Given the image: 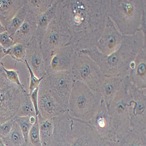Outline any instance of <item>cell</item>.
<instances>
[{"label":"cell","mask_w":146,"mask_h":146,"mask_svg":"<svg viewBox=\"0 0 146 146\" xmlns=\"http://www.w3.org/2000/svg\"><path fill=\"white\" fill-rule=\"evenodd\" d=\"M111 0H58L56 17L69 33L76 52L95 47L106 22Z\"/></svg>","instance_id":"1"},{"label":"cell","mask_w":146,"mask_h":146,"mask_svg":"<svg viewBox=\"0 0 146 146\" xmlns=\"http://www.w3.org/2000/svg\"><path fill=\"white\" fill-rule=\"evenodd\" d=\"M144 48L146 38L138 31L130 36H123L117 49L109 55L100 52L96 47L84 50L79 53L90 57L102 70L105 77L129 76L130 64Z\"/></svg>","instance_id":"2"},{"label":"cell","mask_w":146,"mask_h":146,"mask_svg":"<svg viewBox=\"0 0 146 146\" xmlns=\"http://www.w3.org/2000/svg\"><path fill=\"white\" fill-rule=\"evenodd\" d=\"M52 146H101L102 140L87 122L65 112L52 119Z\"/></svg>","instance_id":"3"},{"label":"cell","mask_w":146,"mask_h":146,"mask_svg":"<svg viewBox=\"0 0 146 146\" xmlns=\"http://www.w3.org/2000/svg\"><path fill=\"white\" fill-rule=\"evenodd\" d=\"M145 0H111L108 17L123 36H130L139 31Z\"/></svg>","instance_id":"4"},{"label":"cell","mask_w":146,"mask_h":146,"mask_svg":"<svg viewBox=\"0 0 146 146\" xmlns=\"http://www.w3.org/2000/svg\"><path fill=\"white\" fill-rule=\"evenodd\" d=\"M102 97L100 92L74 80L70 93L67 113L72 117L88 121L98 111Z\"/></svg>","instance_id":"5"},{"label":"cell","mask_w":146,"mask_h":146,"mask_svg":"<svg viewBox=\"0 0 146 146\" xmlns=\"http://www.w3.org/2000/svg\"><path fill=\"white\" fill-rule=\"evenodd\" d=\"M70 71L74 80L81 81L92 90L100 92L105 77L98 65L88 55L76 53Z\"/></svg>","instance_id":"6"},{"label":"cell","mask_w":146,"mask_h":146,"mask_svg":"<svg viewBox=\"0 0 146 146\" xmlns=\"http://www.w3.org/2000/svg\"><path fill=\"white\" fill-rule=\"evenodd\" d=\"M25 91L9 81L5 74H0V123L16 117Z\"/></svg>","instance_id":"7"},{"label":"cell","mask_w":146,"mask_h":146,"mask_svg":"<svg viewBox=\"0 0 146 146\" xmlns=\"http://www.w3.org/2000/svg\"><path fill=\"white\" fill-rule=\"evenodd\" d=\"M129 77L117 91L108 108L115 129L116 137L127 132L130 129L129 119L130 95L128 90Z\"/></svg>","instance_id":"8"},{"label":"cell","mask_w":146,"mask_h":146,"mask_svg":"<svg viewBox=\"0 0 146 146\" xmlns=\"http://www.w3.org/2000/svg\"><path fill=\"white\" fill-rule=\"evenodd\" d=\"M43 81L54 100L65 112L74 79L70 71H63L47 74Z\"/></svg>","instance_id":"9"},{"label":"cell","mask_w":146,"mask_h":146,"mask_svg":"<svg viewBox=\"0 0 146 146\" xmlns=\"http://www.w3.org/2000/svg\"><path fill=\"white\" fill-rule=\"evenodd\" d=\"M70 39L69 33L55 16L48 25L40 45L45 67L56 51L63 47L68 46Z\"/></svg>","instance_id":"10"},{"label":"cell","mask_w":146,"mask_h":146,"mask_svg":"<svg viewBox=\"0 0 146 146\" xmlns=\"http://www.w3.org/2000/svg\"><path fill=\"white\" fill-rule=\"evenodd\" d=\"M129 119L130 129L146 130V89H140L129 82Z\"/></svg>","instance_id":"11"},{"label":"cell","mask_w":146,"mask_h":146,"mask_svg":"<svg viewBox=\"0 0 146 146\" xmlns=\"http://www.w3.org/2000/svg\"><path fill=\"white\" fill-rule=\"evenodd\" d=\"M87 122L95 131L102 141H116V133L110 115L103 99L95 115Z\"/></svg>","instance_id":"12"},{"label":"cell","mask_w":146,"mask_h":146,"mask_svg":"<svg viewBox=\"0 0 146 146\" xmlns=\"http://www.w3.org/2000/svg\"><path fill=\"white\" fill-rule=\"evenodd\" d=\"M123 39V36L108 17L105 29L95 47L101 53L105 55L111 54L117 49Z\"/></svg>","instance_id":"13"},{"label":"cell","mask_w":146,"mask_h":146,"mask_svg":"<svg viewBox=\"0 0 146 146\" xmlns=\"http://www.w3.org/2000/svg\"><path fill=\"white\" fill-rule=\"evenodd\" d=\"M39 115L43 118L52 119L65 112L53 98L46 84L42 80L38 92Z\"/></svg>","instance_id":"14"},{"label":"cell","mask_w":146,"mask_h":146,"mask_svg":"<svg viewBox=\"0 0 146 146\" xmlns=\"http://www.w3.org/2000/svg\"><path fill=\"white\" fill-rule=\"evenodd\" d=\"M76 53L71 46L59 48L52 54L45 67L46 74L50 72L70 71Z\"/></svg>","instance_id":"15"},{"label":"cell","mask_w":146,"mask_h":146,"mask_svg":"<svg viewBox=\"0 0 146 146\" xmlns=\"http://www.w3.org/2000/svg\"><path fill=\"white\" fill-rule=\"evenodd\" d=\"M25 60L38 77L46 76V71L41 47L35 37L27 44Z\"/></svg>","instance_id":"16"},{"label":"cell","mask_w":146,"mask_h":146,"mask_svg":"<svg viewBox=\"0 0 146 146\" xmlns=\"http://www.w3.org/2000/svg\"><path fill=\"white\" fill-rule=\"evenodd\" d=\"M129 79L137 88L146 89V48L138 54L130 64Z\"/></svg>","instance_id":"17"},{"label":"cell","mask_w":146,"mask_h":146,"mask_svg":"<svg viewBox=\"0 0 146 146\" xmlns=\"http://www.w3.org/2000/svg\"><path fill=\"white\" fill-rule=\"evenodd\" d=\"M36 28V17L28 13L25 21L12 37L14 43L28 44L35 37Z\"/></svg>","instance_id":"18"},{"label":"cell","mask_w":146,"mask_h":146,"mask_svg":"<svg viewBox=\"0 0 146 146\" xmlns=\"http://www.w3.org/2000/svg\"><path fill=\"white\" fill-rule=\"evenodd\" d=\"M127 77H105L100 93L108 109Z\"/></svg>","instance_id":"19"},{"label":"cell","mask_w":146,"mask_h":146,"mask_svg":"<svg viewBox=\"0 0 146 146\" xmlns=\"http://www.w3.org/2000/svg\"><path fill=\"white\" fill-rule=\"evenodd\" d=\"M58 3V0H54V3L49 9L44 13L36 17L37 28H36L35 38L39 42L40 45H41L48 25L56 16Z\"/></svg>","instance_id":"20"},{"label":"cell","mask_w":146,"mask_h":146,"mask_svg":"<svg viewBox=\"0 0 146 146\" xmlns=\"http://www.w3.org/2000/svg\"><path fill=\"white\" fill-rule=\"evenodd\" d=\"M27 3V0H0V21L4 26Z\"/></svg>","instance_id":"21"},{"label":"cell","mask_w":146,"mask_h":146,"mask_svg":"<svg viewBox=\"0 0 146 146\" xmlns=\"http://www.w3.org/2000/svg\"><path fill=\"white\" fill-rule=\"evenodd\" d=\"M118 146H146V130L130 129L126 133L116 136Z\"/></svg>","instance_id":"22"},{"label":"cell","mask_w":146,"mask_h":146,"mask_svg":"<svg viewBox=\"0 0 146 146\" xmlns=\"http://www.w3.org/2000/svg\"><path fill=\"white\" fill-rule=\"evenodd\" d=\"M40 137L42 146H52L54 125L52 119L43 118L38 115Z\"/></svg>","instance_id":"23"},{"label":"cell","mask_w":146,"mask_h":146,"mask_svg":"<svg viewBox=\"0 0 146 146\" xmlns=\"http://www.w3.org/2000/svg\"><path fill=\"white\" fill-rule=\"evenodd\" d=\"M1 139L7 146H25L26 145L22 131L15 121L8 135L5 137H1Z\"/></svg>","instance_id":"24"},{"label":"cell","mask_w":146,"mask_h":146,"mask_svg":"<svg viewBox=\"0 0 146 146\" xmlns=\"http://www.w3.org/2000/svg\"><path fill=\"white\" fill-rule=\"evenodd\" d=\"M28 13V11L26 3V4L19 10L16 15L8 22L6 26V29L7 32L11 37H13L15 33L21 26L25 21Z\"/></svg>","instance_id":"25"},{"label":"cell","mask_w":146,"mask_h":146,"mask_svg":"<svg viewBox=\"0 0 146 146\" xmlns=\"http://www.w3.org/2000/svg\"><path fill=\"white\" fill-rule=\"evenodd\" d=\"M54 2V0H27L28 13L38 17L47 11Z\"/></svg>","instance_id":"26"},{"label":"cell","mask_w":146,"mask_h":146,"mask_svg":"<svg viewBox=\"0 0 146 146\" xmlns=\"http://www.w3.org/2000/svg\"><path fill=\"white\" fill-rule=\"evenodd\" d=\"M38 116H16L14 121L18 124L25 139L26 145L28 144V136L29 131L37 120Z\"/></svg>","instance_id":"27"},{"label":"cell","mask_w":146,"mask_h":146,"mask_svg":"<svg viewBox=\"0 0 146 146\" xmlns=\"http://www.w3.org/2000/svg\"><path fill=\"white\" fill-rule=\"evenodd\" d=\"M16 116H37L28 91L24 92L22 102Z\"/></svg>","instance_id":"28"},{"label":"cell","mask_w":146,"mask_h":146,"mask_svg":"<svg viewBox=\"0 0 146 146\" xmlns=\"http://www.w3.org/2000/svg\"><path fill=\"white\" fill-rule=\"evenodd\" d=\"M27 48V44L15 43L11 48L6 50L7 56L9 55L12 58L14 59L17 62H20L24 63V61L25 60Z\"/></svg>","instance_id":"29"},{"label":"cell","mask_w":146,"mask_h":146,"mask_svg":"<svg viewBox=\"0 0 146 146\" xmlns=\"http://www.w3.org/2000/svg\"><path fill=\"white\" fill-rule=\"evenodd\" d=\"M27 145H30L31 146H42L40 137L39 120L38 117L29 131L28 144Z\"/></svg>","instance_id":"30"},{"label":"cell","mask_w":146,"mask_h":146,"mask_svg":"<svg viewBox=\"0 0 146 146\" xmlns=\"http://www.w3.org/2000/svg\"><path fill=\"white\" fill-rule=\"evenodd\" d=\"M24 64H25V65L26 66V67L28 69L29 74V87H28V92L30 94L36 88L39 87L40 82L44 79V77H40V78L38 77L34 74V72H33L31 68V67H29V66L28 65V64L27 63V62L25 60L24 61Z\"/></svg>","instance_id":"31"},{"label":"cell","mask_w":146,"mask_h":146,"mask_svg":"<svg viewBox=\"0 0 146 146\" xmlns=\"http://www.w3.org/2000/svg\"><path fill=\"white\" fill-rule=\"evenodd\" d=\"M4 70L5 72V74L9 81L17 85L18 86L21 88H25L23 86V84H22V83L21 82L19 77V72L17 70L13 69H7L5 67H4Z\"/></svg>","instance_id":"32"},{"label":"cell","mask_w":146,"mask_h":146,"mask_svg":"<svg viewBox=\"0 0 146 146\" xmlns=\"http://www.w3.org/2000/svg\"><path fill=\"white\" fill-rule=\"evenodd\" d=\"M0 44L5 50L8 49L15 44L13 38L7 31L0 33Z\"/></svg>","instance_id":"33"},{"label":"cell","mask_w":146,"mask_h":146,"mask_svg":"<svg viewBox=\"0 0 146 146\" xmlns=\"http://www.w3.org/2000/svg\"><path fill=\"white\" fill-rule=\"evenodd\" d=\"M14 119L0 123V137H5L9 133L14 124Z\"/></svg>","instance_id":"34"},{"label":"cell","mask_w":146,"mask_h":146,"mask_svg":"<svg viewBox=\"0 0 146 146\" xmlns=\"http://www.w3.org/2000/svg\"><path fill=\"white\" fill-rule=\"evenodd\" d=\"M38 92H39V87L36 88L32 93H31L30 97L32 104L33 105L36 115L38 116L39 115V109H38Z\"/></svg>","instance_id":"35"},{"label":"cell","mask_w":146,"mask_h":146,"mask_svg":"<svg viewBox=\"0 0 146 146\" xmlns=\"http://www.w3.org/2000/svg\"><path fill=\"white\" fill-rule=\"evenodd\" d=\"M139 31L142 32L144 37L146 38V10L143 13Z\"/></svg>","instance_id":"36"},{"label":"cell","mask_w":146,"mask_h":146,"mask_svg":"<svg viewBox=\"0 0 146 146\" xmlns=\"http://www.w3.org/2000/svg\"><path fill=\"white\" fill-rule=\"evenodd\" d=\"M101 146H118L116 141L104 140L102 141Z\"/></svg>","instance_id":"37"},{"label":"cell","mask_w":146,"mask_h":146,"mask_svg":"<svg viewBox=\"0 0 146 146\" xmlns=\"http://www.w3.org/2000/svg\"><path fill=\"white\" fill-rule=\"evenodd\" d=\"M5 56H7L6 50L0 44V62Z\"/></svg>","instance_id":"38"},{"label":"cell","mask_w":146,"mask_h":146,"mask_svg":"<svg viewBox=\"0 0 146 146\" xmlns=\"http://www.w3.org/2000/svg\"><path fill=\"white\" fill-rule=\"evenodd\" d=\"M6 31H7L6 28L4 26V25L2 23L1 21H0V33H2Z\"/></svg>","instance_id":"39"},{"label":"cell","mask_w":146,"mask_h":146,"mask_svg":"<svg viewBox=\"0 0 146 146\" xmlns=\"http://www.w3.org/2000/svg\"><path fill=\"white\" fill-rule=\"evenodd\" d=\"M4 64L0 62V74H5L4 72Z\"/></svg>","instance_id":"40"},{"label":"cell","mask_w":146,"mask_h":146,"mask_svg":"<svg viewBox=\"0 0 146 146\" xmlns=\"http://www.w3.org/2000/svg\"><path fill=\"white\" fill-rule=\"evenodd\" d=\"M0 146H7V145L3 143V141H2L1 139V137H0Z\"/></svg>","instance_id":"41"},{"label":"cell","mask_w":146,"mask_h":146,"mask_svg":"<svg viewBox=\"0 0 146 146\" xmlns=\"http://www.w3.org/2000/svg\"><path fill=\"white\" fill-rule=\"evenodd\" d=\"M25 146H31V145H25Z\"/></svg>","instance_id":"42"}]
</instances>
